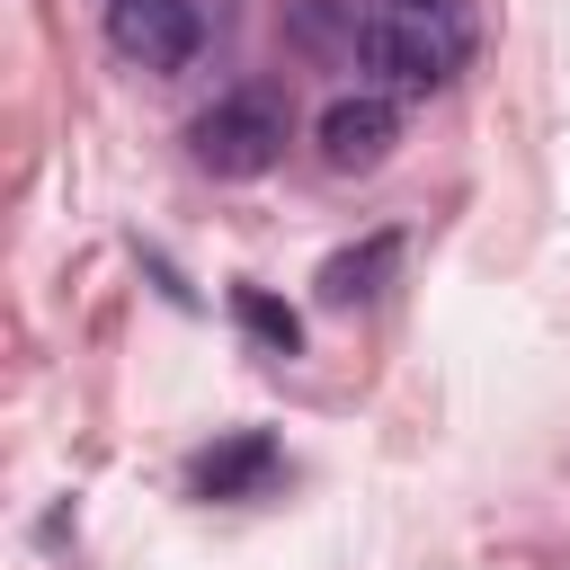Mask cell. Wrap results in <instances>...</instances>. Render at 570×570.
Instances as JSON below:
<instances>
[{
	"mask_svg": "<svg viewBox=\"0 0 570 570\" xmlns=\"http://www.w3.org/2000/svg\"><path fill=\"white\" fill-rule=\"evenodd\" d=\"M267 463H276V454H267V436H240V445H223V454H205V463H196V490H205V499H232V490L267 481Z\"/></svg>",
	"mask_w": 570,
	"mask_h": 570,
	"instance_id": "6",
	"label": "cell"
},
{
	"mask_svg": "<svg viewBox=\"0 0 570 570\" xmlns=\"http://www.w3.org/2000/svg\"><path fill=\"white\" fill-rule=\"evenodd\" d=\"M107 45L142 71H187L205 45V18L196 0H107Z\"/></svg>",
	"mask_w": 570,
	"mask_h": 570,
	"instance_id": "3",
	"label": "cell"
},
{
	"mask_svg": "<svg viewBox=\"0 0 570 570\" xmlns=\"http://www.w3.org/2000/svg\"><path fill=\"white\" fill-rule=\"evenodd\" d=\"M472 18L454 0H374L356 18V71H374L383 98H428L463 71Z\"/></svg>",
	"mask_w": 570,
	"mask_h": 570,
	"instance_id": "1",
	"label": "cell"
},
{
	"mask_svg": "<svg viewBox=\"0 0 570 570\" xmlns=\"http://www.w3.org/2000/svg\"><path fill=\"white\" fill-rule=\"evenodd\" d=\"M392 142H401V107L383 89H347L321 107V160L330 169H374Z\"/></svg>",
	"mask_w": 570,
	"mask_h": 570,
	"instance_id": "4",
	"label": "cell"
},
{
	"mask_svg": "<svg viewBox=\"0 0 570 570\" xmlns=\"http://www.w3.org/2000/svg\"><path fill=\"white\" fill-rule=\"evenodd\" d=\"M232 312H240V321H249V330H258V338H267V347H276V356H294V312H276V303H267V294H240V303H232Z\"/></svg>",
	"mask_w": 570,
	"mask_h": 570,
	"instance_id": "7",
	"label": "cell"
},
{
	"mask_svg": "<svg viewBox=\"0 0 570 570\" xmlns=\"http://www.w3.org/2000/svg\"><path fill=\"white\" fill-rule=\"evenodd\" d=\"M392 258H401V240H392V232H374L365 249H338V258L321 267V303H365V294H374V276H383Z\"/></svg>",
	"mask_w": 570,
	"mask_h": 570,
	"instance_id": "5",
	"label": "cell"
},
{
	"mask_svg": "<svg viewBox=\"0 0 570 570\" xmlns=\"http://www.w3.org/2000/svg\"><path fill=\"white\" fill-rule=\"evenodd\" d=\"M187 151H196L214 178H258V169L285 151V107H276V89H232V98H214V107L187 125Z\"/></svg>",
	"mask_w": 570,
	"mask_h": 570,
	"instance_id": "2",
	"label": "cell"
}]
</instances>
